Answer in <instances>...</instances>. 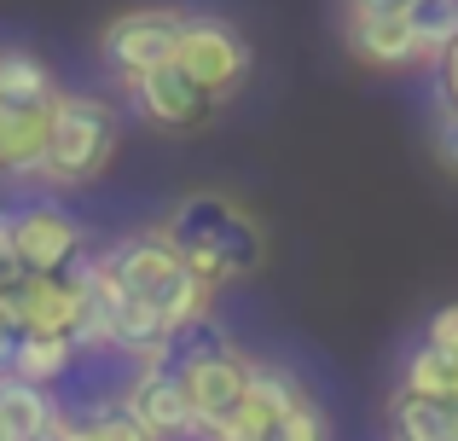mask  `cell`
Listing matches in <instances>:
<instances>
[{"mask_svg": "<svg viewBox=\"0 0 458 441\" xmlns=\"http://www.w3.org/2000/svg\"><path fill=\"white\" fill-rule=\"evenodd\" d=\"M81 221L64 216L58 204H30L18 209V267L23 273H70L81 256Z\"/></svg>", "mask_w": 458, "mask_h": 441, "instance_id": "9", "label": "cell"}, {"mask_svg": "<svg viewBox=\"0 0 458 441\" xmlns=\"http://www.w3.org/2000/svg\"><path fill=\"white\" fill-rule=\"evenodd\" d=\"M348 12H412V0H348Z\"/></svg>", "mask_w": 458, "mask_h": 441, "instance_id": "24", "label": "cell"}, {"mask_svg": "<svg viewBox=\"0 0 458 441\" xmlns=\"http://www.w3.org/2000/svg\"><path fill=\"white\" fill-rule=\"evenodd\" d=\"M88 291L70 273H18L0 284V314L18 337H76Z\"/></svg>", "mask_w": 458, "mask_h": 441, "instance_id": "4", "label": "cell"}, {"mask_svg": "<svg viewBox=\"0 0 458 441\" xmlns=\"http://www.w3.org/2000/svg\"><path fill=\"white\" fill-rule=\"evenodd\" d=\"M76 337H18V349H12V366L6 372L30 377V384H64L70 372H76Z\"/></svg>", "mask_w": 458, "mask_h": 441, "instance_id": "14", "label": "cell"}, {"mask_svg": "<svg viewBox=\"0 0 458 441\" xmlns=\"http://www.w3.org/2000/svg\"><path fill=\"white\" fill-rule=\"evenodd\" d=\"M58 99H0V181H41Z\"/></svg>", "mask_w": 458, "mask_h": 441, "instance_id": "8", "label": "cell"}, {"mask_svg": "<svg viewBox=\"0 0 458 441\" xmlns=\"http://www.w3.org/2000/svg\"><path fill=\"white\" fill-rule=\"evenodd\" d=\"M441 93L458 105V41L447 47V58H441Z\"/></svg>", "mask_w": 458, "mask_h": 441, "instance_id": "23", "label": "cell"}, {"mask_svg": "<svg viewBox=\"0 0 458 441\" xmlns=\"http://www.w3.org/2000/svg\"><path fill=\"white\" fill-rule=\"evenodd\" d=\"M180 30H186V18L168 12V6H128L99 30V58L123 81H134V76H146L157 64H174Z\"/></svg>", "mask_w": 458, "mask_h": 441, "instance_id": "5", "label": "cell"}, {"mask_svg": "<svg viewBox=\"0 0 458 441\" xmlns=\"http://www.w3.org/2000/svg\"><path fill=\"white\" fill-rule=\"evenodd\" d=\"M429 343H441V349L458 354V302L436 308V319H429Z\"/></svg>", "mask_w": 458, "mask_h": 441, "instance_id": "22", "label": "cell"}, {"mask_svg": "<svg viewBox=\"0 0 458 441\" xmlns=\"http://www.w3.org/2000/svg\"><path fill=\"white\" fill-rule=\"evenodd\" d=\"M123 401L140 424L157 436V441H198V407H191V389L174 366H151V372H128L123 384Z\"/></svg>", "mask_w": 458, "mask_h": 441, "instance_id": "7", "label": "cell"}, {"mask_svg": "<svg viewBox=\"0 0 458 441\" xmlns=\"http://www.w3.org/2000/svg\"><path fill=\"white\" fill-rule=\"evenodd\" d=\"M401 389H412V395H424V401H447V407H458V354L441 349V343L412 349L406 354V372H401Z\"/></svg>", "mask_w": 458, "mask_h": 441, "instance_id": "15", "label": "cell"}, {"mask_svg": "<svg viewBox=\"0 0 458 441\" xmlns=\"http://www.w3.org/2000/svg\"><path fill=\"white\" fill-rule=\"evenodd\" d=\"M0 99H23V105H35V99H58L53 70H47L35 53H23V47L0 53Z\"/></svg>", "mask_w": 458, "mask_h": 441, "instance_id": "17", "label": "cell"}, {"mask_svg": "<svg viewBox=\"0 0 458 441\" xmlns=\"http://www.w3.org/2000/svg\"><path fill=\"white\" fill-rule=\"evenodd\" d=\"M18 216L12 209H0V284H12L18 279Z\"/></svg>", "mask_w": 458, "mask_h": 441, "instance_id": "21", "label": "cell"}, {"mask_svg": "<svg viewBox=\"0 0 458 441\" xmlns=\"http://www.w3.org/2000/svg\"><path fill=\"white\" fill-rule=\"evenodd\" d=\"M273 441H331V430H325V412L313 407V401H308V407H296L291 419L273 424Z\"/></svg>", "mask_w": 458, "mask_h": 441, "instance_id": "19", "label": "cell"}, {"mask_svg": "<svg viewBox=\"0 0 458 441\" xmlns=\"http://www.w3.org/2000/svg\"><path fill=\"white\" fill-rule=\"evenodd\" d=\"M76 419H81V412H76ZM88 419L99 424V436H105V441H157V436L146 430V424H140L134 412L123 407V401H99V407H93Z\"/></svg>", "mask_w": 458, "mask_h": 441, "instance_id": "18", "label": "cell"}, {"mask_svg": "<svg viewBox=\"0 0 458 441\" xmlns=\"http://www.w3.org/2000/svg\"><path fill=\"white\" fill-rule=\"evenodd\" d=\"M389 441H458V407L424 401L412 389L389 395Z\"/></svg>", "mask_w": 458, "mask_h": 441, "instance_id": "12", "label": "cell"}, {"mask_svg": "<svg viewBox=\"0 0 458 441\" xmlns=\"http://www.w3.org/2000/svg\"><path fill=\"white\" fill-rule=\"evenodd\" d=\"M174 64L186 70L209 99H226V93H238V81H244V70H250V47H244L238 30H226V23H215V18H186Z\"/></svg>", "mask_w": 458, "mask_h": 441, "instance_id": "6", "label": "cell"}, {"mask_svg": "<svg viewBox=\"0 0 458 441\" xmlns=\"http://www.w3.org/2000/svg\"><path fill=\"white\" fill-rule=\"evenodd\" d=\"M12 349H18V331L6 326V314H0V372L12 366Z\"/></svg>", "mask_w": 458, "mask_h": 441, "instance_id": "25", "label": "cell"}, {"mask_svg": "<svg viewBox=\"0 0 458 441\" xmlns=\"http://www.w3.org/2000/svg\"><path fill=\"white\" fill-rule=\"evenodd\" d=\"M163 238L186 256L191 273H203V279L215 284V291L233 284V279H250V273L267 261V233H261V221L250 216L244 204L221 198V192L180 198L163 221Z\"/></svg>", "mask_w": 458, "mask_h": 441, "instance_id": "1", "label": "cell"}, {"mask_svg": "<svg viewBox=\"0 0 458 441\" xmlns=\"http://www.w3.org/2000/svg\"><path fill=\"white\" fill-rule=\"evenodd\" d=\"M0 441H18V436H12V430H6V419H0Z\"/></svg>", "mask_w": 458, "mask_h": 441, "instance_id": "27", "label": "cell"}, {"mask_svg": "<svg viewBox=\"0 0 458 441\" xmlns=\"http://www.w3.org/2000/svg\"><path fill=\"white\" fill-rule=\"evenodd\" d=\"M99 261H105V273L123 284V296H134V302L157 308V314H163L174 331H186V326H198V319H209L215 284L203 279V273L186 267V256H180V250L163 238V226L116 238V244L105 250Z\"/></svg>", "mask_w": 458, "mask_h": 441, "instance_id": "2", "label": "cell"}, {"mask_svg": "<svg viewBox=\"0 0 458 441\" xmlns=\"http://www.w3.org/2000/svg\"><path fill=\"white\" fill-rule=\"evenodd\" d=\"M128 93H134L140 116L157 123V128H198L203 116L215 111V99L180 64H157V70H146V76H134Z\"/></svg>", "mask_w": 458, "mask_h": 441, "instance_id": "10", "label": "cell"}, {"mask_svg": "<svg viewBox=\"0 0 458 441\" xmlns=\"http://www.w3.org/2000/svg\"><path fill=\"white\" fill-rule=\"evenodd\" d=\"M348 53L371 70H406L418 64V35L406 12H348Z\"/></svg>", "mask_w": 458, "mask_h": 441, "instance_id": "11", "label": "cell"}, {"mask_svg": "<svg viewBox=\"0 0 458 441\" xmlns=\"http://www.w3.org/2000/svg\"><path fill=\"white\" fill-rule=\"evenodd\" d=\"M0 419H6V430L18 441H30L53 419H64V407L53 401L47 384H30V377H18V372H0Z\"/></svg>", "mask_w": 458, "mask_h": 441, "instance_id": "13", "label": "cell"}, {"mask_svg": "<svg viewBox=\"0 0 458 441\" xmlns=\"http://www.w3.org/2000/svg\"><path fill=\"white\" fill-rule=\"evenodd\" d=\"M30 441H70V412H64V419H53L41 436H30Z\"/></svg>", "mask_w": 458, "mask_h": 441, "instance_id": "26", "label": "cell"}, {"mask_svg": "<svg viewBox=\"0 0 458 441\" xmlns=\"http://www.w3.org/2000/svg\"><path fill=\"white\" fill-rule=\"evenodd\" d=\"M116 111L93 93H58V111H53V140H47V163H41V181L47 186H88L93 174L111 169L116 157Z\"/></svg>", "mask_w": 458, "mask_h": 441, "instance_id": "3", "label": "cell"}, {"mask_svg": "<svg viewBox=\"0 0 458 441\" xmlns=\"http://www.w3.org/2000/svg\"><path fill=\"white\" fill-rule=\"evenodd\" d=\"M412 35H418V58L441 64L447 47L458 41V0H412Z\"/></svg>", "mask_w": 458, "mask_h": 441, "instance_id": "16", "label": "cell"}, {"mask_svg": "<svg viewBox=\"0 0 458 441\" xmlns=\"http://www.w3.org/2000/svg\"><path fill=\"white\" fill-rule=\"evenodd\" d=\"M429 134H436V157L447 163V169H458V105L447 93L436 99V128H429Z\"/></svg>", "mask_w": 458, "mask_h": 441, "instance_id": "20", "label": "cell"}]
</instances>
